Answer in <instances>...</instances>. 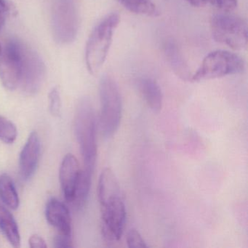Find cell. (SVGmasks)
Listing matches in <instances>:
<instances>
[{
  "label": "cell",
  "instance_id": "25",
  "mask_svg": "<svg viewBox=\"0 0 248 248\" xmlns=\"http://www.w3.org/2000/svg\"><path fill=\"white\" fill-rule=\"evenodd\" d=\"M29 245L31 248H46L47 247L45 239L38 234H33L30 236Z\"/></svg>",
  "mask_w": 248,
  "mask_h": 248
},
{
  "label": "cell",
  "instance_id": "27",
  "mask_svg": "<svg viewBox=\"0 0 248 248\" xmlns=\"http://www.w3.org/2000/svg\"><path fill=\"white\" fill-rule=\"evenodd\" d=\"M2 47H1V46H0V54H1V52H2Z\"/></svg>",
  "mask_w": 248,
  "mask_h": 248
},
{
  "label": "cell",
  "instance_id": "3",
  "mask_svg": "<svg viewBox=\"0 0 248 248\" xmlns=\"http://www.w3.org/2000/svg\"><path fill=\"white\" fill-rule=\"evenodd\" d=\"M120 22V14L111 13L93 30L85 47V63L91 75H97L104 66Z\"/></svg>",
  "mask_w": 248,
  "mask_h": 248
},
{
  "label": "cell",
  "instance_id": "13",
  "mask_svg": "<svg viewBox=\"0 0 248 248\" xmlns=\"http://www.w3.org/2000/svg\"><path fill=\"white\" fill-rule=\"evenodd\" d=\"M163 51L165 59L174 74L182 80L191 82L193 73L176 43L172 40L165 42Z\"/></svg>",
  "mask_w": 248,
  "mask_h": 248
},
{
  "label": "cell",
  "instance_id": "4",
  "mask_svg": "<svg viewBox=\"0 0 248 248\" xmlns=\"http://www.w3.org/2000/svg\"><path fill=\"white\" fill-rule=\"evenodd\" d=\"M100 127L103 136L112 137L118 130L123 113V103L118 85L112 78L104 75L99 82Z\"/></svg>",
  "mask_w": 248,
  "mask_h": 248
},
{
  "label": "cell",
  "instance_id": "16",
  "mask_svg": "<svg viewBox=\"0 0 248 248\" xmlns=\"http://www.w3.org/2000/svg\"><path fill=\"white\" fill-rule=\"evenodd\" d=\"M0 198L11 210H17L19 207V196L16 188L12 178L7 174L0 175Z\"/></svg>",
  "mask_w": 248,
  "mask_h": 248
},
{
  "label": "cell",
  "instance_id": "12",
  "mask_svg": "<svg viewBox=\"0 0 248 248\" xmlns=\"http://www.w3.org/2000/svg\"><path fill=\"white\" fill-rule=\"evenodd\" d=\"M47 222L57 229L59 233L72 236V217L68 207L57 199L52 198L46 205Z\"/></svg>",
  "mask_w": 248,
  "mask_h": 248
},
{
  "label": "cell",
  "instance_id": "14",
  "mask_svg": "<svg viewBox=\"0 0 248 248\" xmlns=\"http://www.w3.org/2000/svg\"><path fill=\"white\" fill-rule=\"evenodd\" d=\"M138 88L148 107L153 112L162 109L163 95L159 84L150 78H142L138 81Z\"/></svg>",
  "mask_w": 248,
  "mask_h": 248
},
{
  "label": "cell",
  "instance_id": "2",
  "mask_svg": "<svg viewBox=\"0 0 248 248\" xmlns=\"http://www.w3.org/2000/svg\"><path fill=\"white\" fill-rule=\"evenodd\" d=\"M75 130L84 170L93 175L97 156L96 122L92 102L88 97L81 98L77 105Z\"/></svg>",
  "mask_w": 248,
  "mask_h": 248
},
{
  "label": "cell",
  "instance_id": "7",
  "mask_svg": "<svg viewBox=\"0 0 248 248\" xmlns=\"http://www.w3.org/2000/svg\"><path fill=\"white\" fill-rule=\"evenodd\" d=\"M52 31L59 44H69L78 35L79 17L72 0H56L51 14Z\"/></svg>",
  "mask_w": 248,
  "mask_h": 248
},
{
  "label": "cell",
  "instance_id": "23",
  "mask_svg": "<svg viewBox=\"0 0 248 248\" xmlns=\"http://www.w3.org/2000/svg\"><path fill=\"white\" fill-rule=\"evenodd\" d=\"M238 0H209V3L223 12H230L237 6Z\"/></svg>",
  "mask_w": 248,
  "mask_h": 248
},
{
  "label": "cell",
  "instance_id": "22",
  "mask_svg": "<svg viewBox=\"0 0 248 248\" xmlns=\"http://www.w3.org/2000/svg\"><path fill=\"white\" fill-rule=\"evenodd\" d=\"M14 11L13 4L7 0H0V30L6 22L7 18Z\"/></svg>",
  "mask_w": 248,
  "mask_h": 248
},
{
  "label": "cell",
  "instance_id": "1",
  "mask_svg": "<svg viewBox=\"0 0 248 248\" xmlns=\"http://www.w3.org/2000/svg\"><path fill=\"white\" fill-rule=\"evenodd\" d=\"M98 196L103 236L108 242H117L124 232L126 208L120 184L109 168L104 169L100 175Z\"/></svg>",
  "mask_w": 248,
  "mask_h": 248
},
{
  "label": "cell",
  "instance_id": "21",
  "mask_svg": "<svg viewBox=\"0 0 248 248\" xmlns=\"http://www.w3.org/2000/svg\"><path fill=\"white\" fill-rule=\"evenodd\" d=\"M127 243L130 248H144L148 247L140 233L134 229H130L127 232Z\"/></svg>",
  "mask_w": 248,
  "mask_h": 248
},
{
  "label": "cell",
  "instance_id": "26",
  "mask_svg": "<svg viewBox=\"0 0 248 248\" xmlns=\"http://www.w3.org/2000/svg\"><path fill=\"white\" fill-rule=\"evenodd\" d=\"M194 8H202L209 3V0H184Z\"/></svg>",
  "mask_w": 248,
  "mask_h": 248
},
{
  "label": "cell",
  "instance_id": "8",
  "mask_svg": "<svg viewBox=\"0 0 248 248\" xmlns=\"http://www.w3.org/2000/svg\"><path fill=\"white\" fill-rule=\"evenodd\" d=\"M24 43L9 40L0 54V79L9 91H15L21 84Z\"/></svg>",
  "mask_w": 248,
  "mask_h": 248
},
{
  "label": "cell",
  "instance_id": "24",
  "mask_svg": "<svg viewBox=\"0 0 248 248\" xmlns=\"http://www.w3.org/2000/svg\"><path fill=\"white\" fill-rule=\"evenodd\" d=\"M54 247L57 248H70L72 245V236L59 233L54 239Z\"/></svg>",
  "mask_w": 248,
  "mask_h": 248
},
{
  "label": "cell",
  "instance_id": "15",
  "mask_svg": "<svg viewBox=\"0 0 248 248\" xmlns=\"http://www.w3.org/2000/svg\"><path fill=\"white\" fill-rule=\"evenodd\" d=\"M0 230L14 248L21 245V235L16 220L11 212L0 204Z\"/></svg>",
  "mask_w": 248,
  "mask_h": 248
},
{
  "label": "cell",
  "instance_id": "11",
  "mask_svg": "<svg viewBox=\"0 0 248 248\" xmlns=\"http://www.w3.org/2000/svg\"><path fill=\"white\" fill-rule=\"evenodd\" d=\"M81 170L79 162L73 155L68 154L63 157L59 170V180L66 201L73 202Z\"/></svg>",
  "mask_w": 248,
  "mask_h": 248
},
{
  "label": "cell",
  "instance_id": "6",
  "mask_svg": "<svg viewBox=\"0 0 248 248\" xmlns=\"http://www.w3.org/2000/svg\"><path fill=\"white\" fill-rule=\"evenodd\" d=\"M210 31L217 43L233 50L248 47V30L246 21L229 12L215 14L210 19Z\"/></svg>",
  "mask_w": 248,
  "mask_h": 248
},
{
  "label": "cell",
  "instance_id": "5",
  "mask_svg": "<svg viewBox=\"0 0 248 248\" xmlns=\"http://www.w3.org/2000/svg\"><path fill=\"white\" fill-rule=\"evenodd\" d=\"M245 69V61L239 55L227 50H215L204 58L200 67L193 73L191 82L238 75Z\"/></svg>",
  "mask_w": 248,
  "mask_h": 248
},
{
  "label": "cell",
  "instance_id": "18",
  "mask_svg": "<svg viewBox=\"0 0 248 248\" xmlns=\"http://www.w3.org/2000/svg\"><path fill=\"white\" fill-rule=\"evenodd\" d=\"M92 175L84 170H81L80 176H79V181H78L73 201L78 208L83 207L88 200L90 188H91Z\"/></svg>",
  "mask_w": 248,
  "mask_h": 248
},
{
  "label": "cell",
  "instance_id": "10",
  "mask_svg": "<svg viewBox=\"0 0 248 248\" xmlns=\"http://www.w3.org/2000/svg\"><path fill=\"white\" fill-rule=\"evenodd\" d=\"M41 155V142L37 132L30 133L20 153V172L23 179H31L37 171Z\"/></svg>",
  "mask_w": 248,
  "mask_h": 248
},
{
  "label": "cell",
  "instance_id": "17",
  "mask_svg": "<svg viewBox=\"0 0 248 248\" xmlns=\"http://www.w3.org/2000/svg\"><path fill=\"white\" fill-rule=\"evenodd\" d=\"M127 11L137 15L157 17L160 15L159 9L152 0H117Z\"/></svg>",
  "mask_w": 248,
  "mask_h": 248
},
{
  "label": "cell",
  "instance_id": "9",
  "mask_svg": "<svg viewBox=\"0 0 248 248\" xmlns=\"http://www.w3.org/2000/svg\"><path fill=\"white\" fill-rule=\"evenodd\" d=\"M46 77V66L38 53L24 45L21 85L23 91L34 95L41 89Z\"/></svg>",
  "mask_w": 248,
  "mask_h": 248
},
{
  "label": "cell",
  "instance_id": "19",
  "mask_svg": "<svg viewBox=\"0 0 248 248\" xmlns=\"http://www.w3.org/2000/svg\"><path fill=\"white\" fill-rule=\"evenodd\" d=\"M18 136L16 126L11 120L0 116V140L11 144L14 143Z\"/></svg>",
  "mask_w": 248,
  "mask_h": 248
},
{
  "label": "cell",
  "instance_id": "20",
  "mask_svg": "<svg viewBox=\"0 0 248 248\" xmlns=\"http://www.w3.org/2000/svg\"><path fill=\"white\" fill-rule=\"evenodd\" d=\"M49 101H50V111L54 117H59L62 113V98L60 91L58 87L52 88L49 93Z\"/></svg>",
  "mask_w": 248,
  "mask_h": 248
}]
</instances>
